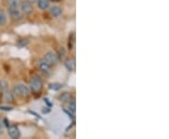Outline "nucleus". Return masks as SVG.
<instances>
[{"instance_id":"1","label":"nucleus","mask_w":169,"mask_h":139,"mask_svg":"<svg viewBox=\"0 0 169 139\" xmlns=\"http://www.w3.org/2000/svg\"><path fill=\"white\" fill-rule=\"evenodd\" d=\"M13 92L15 93V95L19 96V97H27L29 94H30V90L29 88L25 86V85H23V84H19V85H16L13 88Z\"/></svg>"},{"instance_id":"2","label":"nucleus","mask_w":169,"mask_h":139,"mask_svg":"<svg viewBox=\"0 0 169 139\" xmlns=\"http://www.w3.org/2000/svg\"><path fill=\"white\" fill-rule=\"evenodd\" d=\"M42 86H43V82L40 77L35 76L30 80V88L35 93L40 92L42 89Z\"/></svg>"},{"instance_id":"3","label":"nucleus","mask_w":169,"mask_h":139,"mask_svg":"<svg viewBox=\"0 0 169 139\" xmlns=\"http://www.w3.org/2000/svg\"><path fill=\"white\" fill-rule=\"evenodd\" d=\"M44 61L47 62L50 66L56 65L58 61V56L54 52H48L44 56Z\"/></svg>"},{"instance_id":"4","label":"nucleus","mask_w":169,"mask_h":139,"mask_svg":"<svg viewBox=\"0 0 169 139\" xmlns=\"http://www.w3.org/2000/svg\"><path fill=\"white\" fill-rule=\"evenodd\" d=\"M21 11H22L23 13H25V14H30V13L33 12V7L29 2L23 1L21 4Z\"/></svg>"},{"instance_id":"5","label":"nucleus","mask_w":169,"mask_h":139,"mask_svg":"<svg viewBox=\"0 0 169 139\" xmlns=\"http://www.w3.org/2000/svg\"><path fill=\"white\" fill-rule=\"evenodd\" d=\"M8 133L13 139H17L21 135L20 131H19V129L16 126H9L8 127Z\"/></svg>"},{"instance_id":"6","label":"nucleus","mask_w":169,"mask_h":139,"mask_svg":"<svg viewBox=\"0 0 169 139\" xmlns=\"http://www.w3.org/2000/svg\"><path fill=\"white\" fill-rule=\"evenodd\" d=\"M39 68L42 73H44L46 74H51V66L47 62H45L44 60H41V61L39 62Z\"/></svg>"},{"instance_id":"7","label":"nucleus","mask_w":169,"mask_h":139,"mask_svg":"<svg viewBox=\"0 0 169 139\" xmlns=\"http://www.w3.org/2000/svg\"><path fill=\"white\" fill-rule=\"evenodd\" d=\"M9 11H10L11 16L12 18H14V19H20V18H22V16H23L22 11L18 10V7H10Z\"/></svg>"},{"instance_id":"8","label":"nucleus","mask_w":169,"mask_h":139,"mask_svg":"<svg viewBox=\"0 0 169 139\" xmlns=\"http://www.w3.org/2000/svg\"><path fill=\"white\" fill-rule=\"evenodd\" d=\"M65 66L69 71H74L75 70V59L69 58L65 61Z\"/></svg>"},{"instance_id":"9","label":"nucleus","mask_w":169,"mask_h":139,"mask_svg":"<svg viewBox=\"0 0 169 139\" xmlns=\"http://www.w3.org/2000/svg\"><path fill=\"white\" fill-rule=\"evenodd\" d=\"M39 9L44 11L49 7V0H37Z\"/></svg>"},{"instance_id":"10","label":"nucleus","mask_w":169,"mask_h":139,"mask_svg":"<svg viewBox=\"0 0 169 139\" xmlns=\"http://www.w3.org/2000/svg\"><path fill=\"white\" fill-rule=\"evenodd\" d=\"M50 12L54 17H58L62 13V10H61V8H59L57 6H54L50 9Z\"/></svg>"},{"instance_id":"11","label":"nucleus","mask_w":169,"mask_h":139,"mask_svg":"<svg viewBox=\"0 0 169 139\" xmlns=\"http://www.w3.org/2000/svg\"><path fill=\"white\" fill-rule=\"evenodd\" d=\"M7 24V15L3 10H0V26H5Z\"/></svg>"},{"instance_id":"12","label":"nucleus","mask_w":169,"mask_h":139,"mask_svg":"<svg viewBox=\"0 0 169 139\" xmlns=\"http://www.w3.org/2000/svg\"><path fill=\"white\" fill-rule=\"evenodd\" d=\"M71 95L70 93H68V92H65V93L61 94L60 95V101L63 102V103H69L71 101Z\"/></svg>"},{"instance_id":"13","label":"nucleus","mask_w":169,"mask_h":139,"mask_svg":"<svg viewBox=\"0 0 169 139\" xmlns=\"http://www.w3.org/2000/svg\"><path fill=\"white\" fill-rule=\"evenodd\" d=\"M4 100L7 102V103H12L13 100H14V97H13V94L10 91H6L4 93Z\"/></svg>"},{"instance_id":"14","label":"nucleus","mask_w":169,"mask_h":139,"mask_svg":"<svg viewBox=\"0 0 169 139\" xmlns=\"http://www.w3.org/2000/svg\"><path fill=\"white\" fill-rule=\"evenodd\" d=\"M49 87L54 90H58L59 88H61V85L60 84H50Z\"/></svg>"},{"instance_id":"15","label":"nucleus","mask_w":169,"mask_h":139,"mask_svg":"<svg viewBox=\"0 0 169 139\" xmlns=\"http://www.w3.org/2000/svg\"><path fill=\"white\" fill-rule=\"evenodd\" d=\"M69 109L72 112V113H74L75 112V103L74 102H70V105H69Z\"/></svg>"},{"instance_id":"16","label":"nucleus","mask_w":169,"mask_h":139,"mask_svg":"<svg viewBox=\"0 0 169 139\" xmlns=\"http://www.w3.org/2000/svg\"><path fill=\"white\" fill-rule=\"evenodd\" d=\"M0 88H2V90H6L8 88V84L5 81H0Z\"/></svg>"},{"instance_id":"17","label":"nucleus","mask_w":169,"mask_h":139,"mask_svg":"<svg viewBox=\"0 0 169 139\" xmlns=\"http://www.w3.org/2000/svg\"><path fill=\"white\" fill-rule=\"evenodd\" d=\"M4 133V125H3V122L0 120V134H2Z\"/></svg>"},{"instance_id":"18","label":"nucleus","mask_w":169,"mask_h":139,"mask_svg":"<svg viewBox=\"0 0 169 139\" xmlns=\"http://www.w3.org/2000/svg\"><path fill=\"white\" fill-rule=\"evenodd\" d=\"M0 109H1V110H5V111H11V110H12L11 107H2V106H0Z\"/></svg>"},{"instance_id":"19","label":"nucleus","mask_w":169,"mask_h":139,"mask_svg":"<svg viewBox=\"0 0 169 139\" xmlns=\"http://www.w3.org/2000/svg\"><path fill=\"white\" fill-rule=\"evenodd\" d=\"M27 2H29L30 4H31V3L33 4V3H36V2H37V0H27Z\"/></svg>"}]
</instances>
